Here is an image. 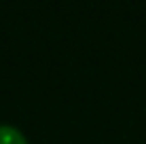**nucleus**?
<instances>
[{
	"mask_svg": "<svg viewBox=\"0 0 146 144\" xmlns=\"http://www.w3.org/2000/svg\"><path fill=\"white\" fill-rule=\"evenodd\" d=\"M0 144H28V140L21 129L9 125V123H2L0 125Z\"/></svg>",
	"mask_w": 146,
	"mask_h": 144,
	"instance_id": "f257e3e1",
	"label": "nucleus"
}]
</instances>
